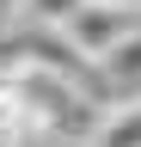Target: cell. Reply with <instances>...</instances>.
Instances as JSON below:
<instances>
[{
  "label": "cell",
  "instance_id": "obj_1",
  "mask_svg": "<svg viewBox=\"0 0 141 147\" xmlns=\"http://www.w3.org/2000/svg\"><path fill=\"white\" fill-rule=\"evenodd\" d=\"M12 86H19V104L31 117V135H86V92L74 74L61 67H12Z\"/></svg>",
  "mask_w": 141,
  "mask_h": 147
},
{
  "label": "cell",
  "instance_id": "obj_2",
  "mask_svg": "<svg viewBox=\"0 0 141 147\" xmlns=\"http://www.w3.org/2000/svg\"><path fill=\"white\" fill-rule=\"evenodd\" d=\"M61 31H67V37H74V43L98 61L111 43H123L129 31H141V0H80L74 18H67Z\"/></svg>",
  "mask_w": 141,
  "mask_h": 147
},
{
  "label": "cell",
  "instance_id": "obj_3",
  "mask_svg": "<svg viewBox=\"0 0 141 147\" xmlns=\"http://www.w3.org/2000/svg\"><path fill=\"white\" fill-rule=\"evenodd\" d=\"M92 147H141V98L117 104L111 117L92 129Z\"/></svg>",
  "mask_w": 141,
  "mask_h": 147
},
{
  "label": "cell",
  "instance_id": "obj_4",
  "mask_svg": "<svg viewBox=\"0 0 141 147\" xmlns=\"http://www.w3.org/2000/svg\"><path fill=\"white\" fill-rule=\"evenodd\" d=\"M31 135V117L19 104V86H12V67H0V147H19Z\"/></svg>",
  "mask_w": 141,
  "mask_h": 147
},
{
  "label": "cell",
  "instance_id": "obj_5",
  "mask_svg": "<svg viewBox=\"0 0 141 147\" xmlns=\"http://www.w3.org/2000/svg\"><path fill=\"white\" fill-rule=\"evenodd\" d=\"M98 61H104V74H111V80H123V86H129V80H141V31H129L123 43H111Z\"/></svg>",
  "mask_w": 141,
  "mask_h": 147
},
{
  "label": "cell",
  "instance_id": "obj_6",
  "mask_svg": "<svg viewBox=\"0 0 141 147\" xmlns=\"http://www.w3.org/2000/svg\"><path fill=\"white\" fill-rule=\"evenodd\" d=\"M80 0H25V18L31 25H67Z\"/></svg>",
  "mask_w": 141,
  "mask_h": 147
}]
</instances>
